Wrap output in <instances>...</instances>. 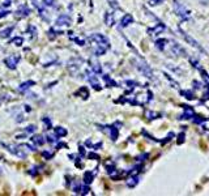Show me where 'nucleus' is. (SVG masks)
<instances>
[{"mask_svg":"<svg viewBox=\"0 0 209 196\" xmlns=\"http://www.w3.org/2000/svg\"><path fill=\"white\" fill-rule=\"evenodd\" d=\"M89 41L93 45V52L96 56H101L103 54H106V51L110 48L109 39L101 33H94L89 37Z\"/></svg>","mask_w":209,"mask_h":196,"instance_id":"obj_1","label":"nucleus"},{"mask_svg":"<svg viewBox=\"0 0 209 196\" xmlns=\"http://www.w3.org/2000/svg\"><path fill=\"white\" fill-rule=\"evenodd\" d=\"M173 8H174V12L175 14L178 16V17L182 20V21H186V20H190L191 17V13H190V10L187 9L184 5L179 2V0H174V3H173Z\"/></svg>","mask_w":209,"mask_h":196,"instance_id":"obj_2","label":"nucleus"},{"mask_svg":"<svg viewBox=\"0 0 209 196\" xmlns=\"http://www.w3.org/2000/svg\"><path fill=\"white\" fill-rule=\"evenodd\" d=\"M136 68H137V71H139L142 76H145L146 79H150V80L154 79L150 67L148 65V63L144 60V59H140V58L137 59V60H136Z\"/></svg>","mask_w":209,"mask_h":196,"instance_id":"obj_3","label":"nucleus"},{"mask_svg":"<svg viewBox=\"0 0 209 196\" xmlns=\"http://www.w3.org/2000/svg\"><path fill=\"white\" fill-rule=\"evenodd\" d=\"M2 145L4 146L5 149H7L9 153L14 154L16 157H18V158H25L26 157V153L21 149V145H14V144H5V143H2Z\"/></svg>","mask_w":209,"mask_h":196,"instance_id":"obj_4","label":"nucleus"},{"mask_svg":"<svg viewBox=\"0 0 209 196\" xmlns=\"http://www.w3.org/2000/svg\"><path fill=\"white\" fill-rule=\"evenodd\" d=\"M85 75H86V80L89 81V84L93 86V89H96V90L100 92L102 89V86H101L100 81H98V79H97V73H94L92 69H86Z\"/></svg>","mask_w":209,"mask_h":196,"instance_id":"obj_5","label":"nucleus"},{"mask_svg":"<svg viewBox=\"0 0 209 196\" xmlns=\"http://www.w3.org/2000/svg\"><path fill=\"white\" fill-rule=\"evenodd\" d=\"M119 127H122V123H118V122H115L113 126H104L102 127L101 129H103L106 133H109V136L111 137V140H117L118 139V131H119Z\"/></svg>","mask_w":209,"mask_h":196,"instance_id":"obj_6","label":"nucleus"},{"mask_svg":"<svg viewBox=\"0 0 209 196\" xmlns=\"http://www.w3.org/2000/svg\"><path fill=\"white\" fill-rule=\"evenodd\" d=\"M169 47H170V51H171L173 55L175 56H186L187 54L184 51L183 47H180V45H178L175 41H169Z\"/></svg>","mask_w":209,"mask_h":196,"instance_id":"obj_7","label":"nucleus"},{"mask_svg":"<svg viewBox=\"0 0 209 196\" xmlns=\"http://www.w3.org/2000/svg\"><path fill=\"white\" fill-rule=\"evenodd\" d=\"M20 60H21V55H18V54H13V55H9L8 58H5L4 63H5V65H7L8 68L16 69V67H17V64H18Z\"/></svg>","mask_w":209,"mask_h":196,"instance_id":"obj_8","label":"nucleus"},{"mask_svg":"<svg viewBox=\"0 0 209 196\" xmlns=\"http://www.w3.org/2000/svg\"><path fill=\"white\" fill-rule=\"evenodd\" d=\"M31 13V9L27 7L26 4H20L18 5V8L16 9V12H14V16H16V18H25L27 17Z\"/></svg>","mask_w":209,"mask_h":196,"instance_id":"obj_9","label":"nucleus"},{"mask_svg":"<svg viewBox=\"0 0 209 196\" xmlns=\"http://www.w3.org/2000/svg\"><path fill=\"white\" fill-rule=\"evenodd\" d=\"M81 64H82V59H80V58L72 59V60L68 63L69 72L72 73V75H77V73H79V69H80V67H81Z\"/></svg>","mask_w":209,"mask_h":196,"instance_id":"obj_10","label":"nucleus"},{"mask_svg":"<svg viewBox=\"0 0 209 196\" xmlns=\"http://www.w3.org/2000/svg\"><path fill=\"white\" fill-rule=\"evenodd\" d=\"M179 30H180V33H182L183 38H184V39H186L187 42L190 43V45H191L192 47H195L196 50H199V51H203V52H204V50H203V47H201V46L199 45V42H197V41H195L194 38H192V37H190L188 34H187V33H184V31H183L182 29H180V28H179Z\"/></svg>","mask_w":209,"mask_h":196,"instance_id":"obj_11","label":"nucleus"},{"mask_svg":"<svg viewBox=\"0 0 209 196\" xmlns=\"http://www.w3.org/2000/svg\"><path fill=\"white\" fill-rule=\"evenodd\" d=\"M71 24H72V18L68 14H60L56 18V21H55L56 26H69Z\"/></svg>","mask_w":209,"mask_h":196,"instance_id":"obj_12","label":"nucleus"},{"mask_svg":"<svg viewBox=\"0 0 209 196\" xmlns=\"http://www.w3.org/2000/svg\"><path fill=\"white\" fill-rule=\"evenodd\" d=\"M152 100V93L150 92H145V93H142V94H139L137 96V100L135 101V105H145V103H148Z\"/></svg>","mask_w":209,"mask_h":196,"instance_id":"obj_13","label":"nucleus"},{"mask_svg":"<svg viewBox=\"0 0 209 196\" xmlns=\"http://www.w3.org/2000/svg\"><path fill=\"white\" fill-rule=\"evenodd\" d=\"M35 85V81H33V80H27V81H24V83H21L20 86H18V90L21 92V93H25V92L29 90L31 86H34Z\"/></svg>","mask_w":209,"mask_h":196,"instance_id":"obj_14","label":"nucleus"},{"mask_svg":"<svg viewBox=\"0 0 209 196\" xmlns=\"http://www.w3.org/2000/svg\"><path fill=\"white\" fill-rule=\"evenodd\" d=\"M183 110H184V112L182 114L180 119H194V116H195L194 108L190 107V106H183Z\"/></svg>","mask_w":209,"mask_h":196,"instance_id":"obj_15","label":"nucleus"},{"mask_svg":"<svg viewBox=\"0 0 209 196\" xmlns=\"http://www.w3.org/2000/svg\"><path fill=\"white\" fill-rule=\"evenodd\" d=\"M89 64H90V69H92L94 73H97V75H101V73H102V67H101V64L98 63V62H96L94 59H90V60H89Z\"/></svg>","mask_w":209,"mask_h":196,"instance_id":"obj_16","label":"nucleus"},{"mask_svg":"<svg viewBox=\"0 0 209 196\" xmlns=\"http://www.w3.org/2000/svg\"><path fill=\"white\" fill-rule=\"evenodd\" d=\"M167 42L169 41L165 39V38H159V39L156 41V47L158 48L159 51H165V50H166V46H169V45H166Z\"/></svg>","mask_w":209,"mask_h":196,"instance_id":"obj_17","label":"nucleus"},{"mask_svg":"<svg viewBox=\"0 0 209 196\" xmlns=\"http://www.w3.org/2000/svg\"><path fill=\"white\" fill-rule=\"evenodd\" d=\"M132 22H133V17H132L131 14H125V16H123V18L120 20V26L125 28V26H128Z\"/></svg>","mask_w":209,"mask_h":196,"instance_id":"obj_18","label":"nucleus"},{"mask_svg":"<svg viewBox=\"0 0 209 196\" xmlns=\"http://www.w3.org/2000/svg\"><path fill=\"white\" fill-rule=\"evenodd\" d=\"M104 24H106L107 26H113L115 24L114 13H111V12H106V13H104Z\"/></svg>","mask_w":209,"mask_h":196,"instance_id":"obj_19","label":"nucleus"},{"mask_svg":"<svg viewBox=\"0 0 209 196\" xmlns=\"http://www.w3.org/2000/svg\"><path fill=\"white\" fill-rule=\"evenodd\" d=\"M96 173H97V171H85V174H84V183L90 184L93 181H94Z\"/></svg>","mask_w":209,"mask_h":196,"instance_id":"obj_20","label":"nucleus"},{"mask_svg":"<svg viewBox=\"0 0 209 196\" xmlns=\"http://www.w3.org/2000/svg\"><path fill=\"white\" fill-rule=\"evenodd\" d=\"M30 140H31L35 145H39V146L46 143V140H45V137H43L42 135H34V136H31Z\"/></svg>","mask_w":209,"mask_h":196,"instance_id":"obj_21","label":"nucleus"},{"mask_svg":"<svg viewBox=\"0 0 209 196\" xmlns=\"http://www.w3.org/2000/svg\"><path fill=\"white\" fill-rule=\"evenodd\" d=\"M165 30V25L163 24H159L157 25L154 29H148V33H149L150 35H156V34H159V33H162Z\"/></svg>","mask_w":209,"mask_h":196,"instance_id":"obj_22","label":"nucleus"},{"mask_svg":"<svg viewBox=\"0 0 209 196\" xmlns=\"http://www.w3.org/2000/svg\"><path fill=\"white\" fill-rule=\"evenodd\" d=\"M139 181H140V178L137 177V175H131L129 178H128V181H127V186L128 187H135L137 183H139Z\"/></svg>","mask_w":209,"mask_h":196,"instance_id":"obj_23","label":"nucleus"},{"mask_svg":"<svg viewBox=\"0 0 209 196\" xmlns=\"http://www.w3.org/2000/svg\"><path fill=\"white\" fill-rule=\"evenodd\" d=\"M76 96H81V98H84V100H86L88 97H89V90H88L85 86H82V88H80L77 92L75 93Z\"/></svg>","mask_w":209,"mask_h":196,"instance_id":"obj_24","label":"nucleus"},{"mask_svg":"<svg viewBox=\"0 0 209 196\" xmlns=\"http://www.w3.org/2000/svg\"><path fill=\"white\" fill-rule=\"evenodd\" d=\"M13 29H14V26H8L7 29L0 30V37H2V38H7V37H9L10 34H12Z\"/></svg>","mask_w":209,"mask_h":196,"instance_id":"obj_25","label":"nucleus"},{"mask_svg":"<svg viewBox=\"0 0 209 196\" xmlns=\"http://www.w3.org/2000/svg\"><path fill=\"white\" fill-rule=\"evenodd\" d=\"M103 80H104V83L107 84V86H110V88H114V86H117V81H114L109 75H104V76H103Z\"/></svg>","mask_w":209,"mask_h":196,"instance_id":"obj_26","label":"nucleus"},{"mask_svg":"<svg viewBox=\"0 0 209 196\" xmlns=\"http://www.w3.org/2000/svg\"><path fill=\"white\" fill-rule=\"evenodd\" d=\"M54 131H55V135H56L58 137H64V136L68 133V132H67V129L63 128V127H56Z\"/></svg>","mask_w":209,"mask_h":196,"instance_id":"obj_27","label":"nucleus"},{"mask_svg":"<svg viewBox=\"0 0 209 196\" xmlns=\"http://www.w3.org/2000/svg\"><path fill=\"white\" fill-rule=\"evenodd\" d=\"M106 171L110 174V175H113V174L117 171V169H115V163H114V162H106Z\"/></svg>","mask_w":209,"mask_h":196,"instance_id":"obj_28","label":"nucleus"},{"mask_svg":"<svg viewBox=\"0 0 209 196\" xmlns=\"http://www.w3.org/2000/svg\"><path fill=\"white\" fill-rule=\"evenodd\" d=\"M145 116H148V119H150V120H153V119H157L161 116V114H158V112H154V111H145Z\"/></svg>","mask_w":209,"mask_h":196,"instance_id":"obj_29","label":"nucleus"},{"mask_svg":"<svg viewBox=\"0 0 209 196\" xmlns=\"http://www.w3.org/2000/svg\"><path fill=\"white\" fill-rule=\"evenodd\" d=\"M10 43H13L14 46H23V43H24V38L23 37H14L12 38V39L9 41Z\"/></svg>","mask_w":209,"mask_h":196,"instance_id":"obj_30","label":"nucleus"},{"mask_svg":"<svg viewBox=\"0 0 209 196\" xmlns=\"http://www.w3.org/2000/svg\"><path fill=\"white\" fill-rule=\"evenodd\" d=\"M27 31H29L30 34V39H35L37 38V28L34 25H30L29 28H27Z\"/></svg>","mask_w":209,"mask_h":196,"instance_id":"obj_31","label":"nucleus"},{"mask_svg":"<svg viewBox=\"0 0 209 196\" xmlns=\"http://www.w3.org/2000/svg\"><path fill=\"white\" fill-rule=\"evenodd\" d=\"M69 38H71L72 41H75L79 46H84V45H85V39H81V38H79V37L72 35V33H69Z\"/></svg>","mask_w":209,"mask_h":196,"instance_id":"obj_32","label":"nucleus"},{"mask_svg":"<svg viewBox=\"0 0 209 196\" xmlns=\"http://www.w3.org/2000/svg\"><path fill=\"white\" fill-rule=\"evenodd\" d=\"M81 187H82V184L77 181H75L73 182V186H72V190H73V192L75 194H81Z\"/></svg>","mask_w":209,"mask_h":196,"instance_id":"obj_33","label":"nucleus"},{"mask_svg":"<svg viewBox=\"0 0 209 196\" xmlns=\"http://www.w3.org/2000/svg\"><path fill=\"white\" fill-rule=\"evenodd\" d=\"M41 169H42V166H38V165H35V166H33V167L30 169V170H29V174H30V175H31V177H35V175H37V174H38V173H39V171H41Z\"/></svg>","mask_w":209,"mask_h":196,"instance_id":"obj_34","label":"nucleus"},{"mask_svg":"<svg viewBox=\"0 0 209 196\" xmlns=\"http://www.w3.org/2000/svg\"><path fill=\"white\" fill-rule=\"evenodd\" d=\"M42 123L46 126V129H50L52 128V123H51V119L48 118V116H45V118H42Z\"/></svg>","mask_w":209,"mask_h":196,"instance_id":"obj_35","label":"nucleus"},{"mask_svg":"<svg viewBox=\"0 0 209 196\" xmlns=\"http://www.w3.org/2000/svg\"><path fill=\"white\" fill-rule=\"evenodd\" d=\"M59 34H63V33L62 31H56L54 28L48 30V38H50V39H55V37L59 35Z\"/></svg>","mask_w":209,"mask_h":196,"instance_id":"obj_36","label":"nucleus"},{"mask_svg":"<svg viewBox=\"0 0 209 196\" xmlns=\"http://www.w3.org/2000/svg\"><path fill=\"white\" fill-rule=\"evenodd\" d=\"M35 129H37V127L34 126V124H30V126H27L26 128H25V135H31V133H34L35 132Z\"/></svg>","mask_w":209,"mask_h":196,"instance_id":"obj_37","label":"nucleus"},{"mask_svg":"<svg viewBox=\"0 0 209 196\" xmlns=\"http://www.w3.org/2000/svg\"><path fill=\"white\" fill-rule=\"evenodd\" d=\"M180 94L184 96L187 100H194V98H195L194 93H192V92H190V90H182V92H180Z\"/></svg>","mask_w":209,"mask_h":196,"instance_id":"obj_38","label":"nucleus"},{"mask_svg":"<svg viewBox=\"0 0 209 196\" xmlns=\"http://www.w3.org/2000/svg\"><path fill=\"white\" fill-rule=\"evenodd\" d=\"M56 137H58L56 135H51V133H48V135L46 136V139H47V141H48L50 144H55V143H56V140H58Z\"/></svg>","mask_w":209,"mask_h":196,"instance_id":"obj_39","label":"nucleus"},{"mask_svg":"<svg viewBox=\"0 0 209 196\" xmlns=\"http://www.w3.org/2000/svg\"><path fill=\"white\" fill-rule=\"evenodd\" d=\"M199 124H200V126L204 128L205 131H209V120H208V119H201V120L199 122Z\"/></svg>","mask_w":209,"mask_h":196,"instance_id":"obj_40","label":"nucleus"},{"mask_svg":"<svg viewBox=\"0 0 209 196\" xmlns=\"http://www.w3.org/2000/svg\"><path fill=\"white\" fill-rule=\"evenodd\" d=\"M42 3L46 5V7H56V2L55 0H42Z\"/></svg>","mask_w":209,"mask_h":196,"instance_id":"obj_41","label":"nucleus"},{"mask_svg":"<svg viewBox=\"0 0 209 196\" xmlns=\"http://www.w3.org/2000/svg\"><path fill=\"white\" fill-rule=\"evenodd\" d=\"M42 156L45 157L46 160H51L52 157H54V153H52V152H48V150H43V152H42Z\"/></svg>","mask_w":209,"mask_h":196,"instance_id":"obj_42","label":"nucleus"},{"mask_svg":"<svg viewBox=\"0 0 209 196\" xmlns=\"http://www.w3.org/2000/svg\"><path fill=\"white\" fill-rule=\"evenodd\" d=\"M9 13H10V10H8V9H0V18L7 17Z\"/></svg>","mask_w":209,"mask_h":196,"instance_id":"obj_43","label":"nucleus"},{"mask_svg":"<svg viewBox=\"0 0 209 196\" xmlns=\"http://www.w3.org/2000/svg\"><path fill=\"white\" fill-rule=\"evenodd\" d=\"M107 2H109V4H110V7L111 8H114V9L119 8V4H118L117 0H107Z\"/></svg>","mask_w":209,"mask_h":196,"instance_id":"obj_44","label":"nucleus"},{"mask_svg":"<svg viewBox=\"0 0 209 196\" xmlns=\"http://www.w3.org/2000/svg\"><path fill=\"white\" fill-rule=\"evenodd\" d=\"M163 2H165V0H149V5H152V7H156V5L161 4Z\"/></svg>","mask_w":209,"mask_h":196,"instance_id":"obj_45","label":"nucleus"},{"mask_svg":"<svg viewBox=\"0 0 209 196\" xmlns=\"http://www.w3.org/2000/svg\"><path fill=\"white\" fill-rule=\"evenodd\" d=\"M10 5H12V0H4L3 4H2V7L3 8H8V7H10Z\"/></svg>","mask_w":209,"mask_h":196,"instance_id":"obj_46","label":"nucleus"},{"mask_svg":"<svg viewBox=\"0 0 209 196\" xmlns=\"http://www.w3.org/2000/svg\"><path fill=\"white\" fill-rule=\"evenodd\" d=\"M88 157H89L90 160H100V156L96 154V153H89V154H88Z\"/></svg>","mask_w":209,"mask_h":196,"instance_id":"obj_47","label":"nucleus"},{"mask_svg":"<svg viewBox=\"0 0 209 196\" xmlns=\"http://www.w3.org/2000/svg\"><path fill=\"white\" fill-rule=\"evenodd\" d=\"M183 141H184V133L179 135V140H178V144H183Z\"/></svg>","mask_w":209,"mask_h":196,"instance_id":"obj_48","label":"nucleus"},{"mask_svg":"<svg viewBox=\"0 0 209 196\" xmlns=\"http://www.w3.org/2000/svg\"><path fill=\"white\" fill-rule=\"evenodd\" d=\"M80 153H81V156H85V150H84L82 146H80Z\"/></svg>","mask_w":209,"mask_h":196,"instance_id":"obj_49","label":"nucleus"},{"mask_svg":"<svg viewBox=\"0 0 209 196\" xmlns=\"http://www.w3.org/2000/svg\"><path fill=\"white\" fill-rule=\"evenodd\" d=\"M62 146H65V144H64V143H59V144L56 145V149H59V148H62Z\"/></svg>","mask_w":209,"mask_h":196,"instance_id":"obj_50","label":"nucleus"},{"mask_svg":"<svg viewBox=\"0 0 209 196\" xmlns=\"http://www.w3.org/2000/svg\"><path fill=\"white\" fill-rule=\"evenodd\" d=\"M3 173V170H2V167H0V174H2Z\"/></svg>","mask_w":209,"mask_h":196,"instance_id":"obj_51","label":"nucleus"}]
</instances>
